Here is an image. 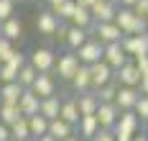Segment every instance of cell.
Masks as SVG:
<instances>
[{"instance_id": "obj_1", "label": "cell", "mask_w": 148, "mask_h": 141, "mask_svg": "<svg viewBox=\"0 0 148 141\" xmlns=\"http://www.w3.org/2000/svg\"><path fill=\"white\" fill-rule=\"evenodd\" d=\"M115 23L120 26L123 36H133V33H143V31H148L146 18L135 16V10H133V8H120V5H118V13H115Z\"/></svg>"}, {"instance_id": "obj_2", "label": "cell", "mask_w": 148, "mask_h": 141, "mask_svg": "<svg viewBox=\"0 0 148 141\" xmlns=\"http://www.w3.org/2000/svg\"><path fill=\"white\" fill-rule=\"evenodd\" d=\"M28 64L36 72H54V64H56V51L51 46H36L28 54Z\"/></svg>"}, {"instance_id": "obj_3", "label": "cell", "mask_w": 148, "mask_h": 141, "mask_svg": "<svg viewBox=\"0 0 148 141\" xmlns=\"http://www.w3.org/2000/svg\"><path fill=\"white\" fill-rule=\"evenodd\" d=\"M79 69V57L74 54V51H64V54H56V64H54V77L64 79V82H69L74 77V72Z\"/></svg>"}, {"instance_id": "obj_4", "label": "cell", "mask_w": 148, "mask_h": 141, "mask_svg": "<svg viewBox=\"0 0 148 141\" xmlns=\"http://www.w3.org/2000/svg\"><path fill=\"white\" fill-rule=\"evenodd\" d=\"M89 36H92V39H97L102 46H107V44L120 41V39H123V31H120V26L115 23V21H107V23H92Z\"/></svg>"}, {"instance_id": "obj_5", "label": "cell", "mask_w": 148, "mask_h": 141, "mask_svg": "<svg viewBox=\"0 0 148 141\" xmlns=\"http://www.w3.org/2000/svg\"><path fill=\"white\" fill-rule=\"evenodd\" d=\"M26 62H28L26 54H23L21 49H15L13 54H10V59L0 64V82H15V79H18V69Z\"/></svg>"}, {"instance_id": "obj_6", "label": "cell", "mask_w": 148, "mask_h": 141, "mask_svg": "<svg viewBox=\"0 0 148 141\" xmlns=\"http://www.w3.org/2000/svg\"><path fill=\"white\" fill-rule=\"evenodd\" d=\"M74 54L79 57V64H87V67H89V64H95V62H100V59H102L105 46L97 41V39H92V36H89V39H87L79 49H77Z\"/></svg>"}, {"instance_id": "obj_7", "label": "cell", "mask_w": 148, "mask_h": 141, "mask_svg": "<svg viewBox=\"0 0 148 141\" xmlns=\"http://www.w3.org/2000/svg\"><path fill=\"white\" fill-rule=\"evenodd\" d=\"M120 44H123L125 54H128L130 59L143 57V54H148V31L133 33V36H123V39H120Z\"/></svg>"}, {"instance_id": "obj_8", "label": "cell", "mask_w": 148, "mask_h": 141, "mask_svg": "<svg viewBox=\"0 0 148 141\" xmlns=\"http://www.w3.org/2000/svg\"><path fill=\"white\" fill-rule=\"evenodd\" d=\"M89 77H92V90H97V87L107 85L110 79H115V69L105 62V59H100V62L89 64Z\"/></svg>"}, {"instance_id": "obj_9", "label": "cell", "mask_w": 148, "mask_h": 141, "mask_svg": "<svg viewBox=\"0 0 148 141\" xmlns=\"http://www.w3.org/2000/svg\"><path fill=\"white\" fill-rule=\"evenodd\" d=\"M28 90H33L38 97L56 95V77H54V72H38L36 79H33V85H31Z\"/></svg>"}, {"instance_id": "obj_10", "label": "cell", "mask_w": 148, "mask_h": 141, "mask_svg": "<svg viewBox=\"0 0 148 141\" xmlns=\"http://www.w3.org/2000/svg\"><path fill=\"white\" fill-rule=\"evenodd\" d=\"M92 21L95 23H107V21H115V13H118V3L115 0H97L92 8Z\"/></svg>"}, {"instance_id": "obj_11", "label": "cell", "mask_w": 148, "mask_h": 141, "mask_svg": "<svg viewBox=\"0 0 148 141\" xmlns=\"http://www.w3.org/2000/svg\"><path fill=\"white\" fill-rule=\"evenodd\" d=\"M115 79H118V85H123V87H138L140 72H138V67H135L133 59H128L120 69H115Z\"/></svg>"}, {"instance_id": "obj_12", "label": "cell", "mask_w": 148, "mask_h": 141, "mask_svg": "<svg viewBox=\"0 0 148 141\" xmlns=\"http://www.w3.org/2000/svg\"><path fill=\"white\" fill-rule=\"evenodd\" d=\"M95 115H97V123H100V128H115V123H118V115H120V108L115 105V103H100Z\"/></svg>"}, {"instance_id": "obj_13", "label": "cell", "mask_w": 148, "mask_h": 141, "mask_svg": "<svg viewBox=\"0 0 148 141\" xmlns=\"http://www.w3.org/2000/svg\"><path fill=\"white\" fill-rule=\"evenodd\" d=\"M102 59H105L107 64H110L112 69H120L123 64H125L128 59H130V57L125 54L123 44H120V41H115V44H107V46H105V54H102Z\"/></svg>"}, {"instance_id": "obj_14", "label": "cell", "mask_w": 148, "mask_h": 141, "mask_svg": "<svg viewBox=\"0 0 148 141\" xmlns=\"http://www.w3.org/2000/svg\"><path fill=\"white\" fill-rule=\"evenodd\" d=\"M56 28H59V18L54 16L49 8H46V10H41V13L36 16V31L41 33V36H54V33H56Z\"/></svg>"}, {"instance_id": "obj_15", "label": "cell", "mask_w": 148, "mask_h": 141, "mask_svg": "<svg viewBox=\"0 0 148 141\" xmlns=\"http://www.w3.org/2000/svg\"><path fill=\"white\" fill-rule=\"evenodd\" d=\"M74 100H77L79 115H95V113H97V105H100V100H97L95 90H87V93H77V95H74Z\"/></svg>"}, {"instance_id": "obj_16", "label": "cell", "mask_w": 148, "mask_h": 141, "mask_svg": "<svg viewBox=\"0 0 148 141\" xmlns=\"http://www.w3.org/2000/svg\"><path fill=\"white\" fill-rule=\"evenodd\" d=\"M138 97H140L138 87H123V85H120L118 95H115V105H118L120 110H133V105L138 103Z\"/></svg>"}, {"instance_id": "obj_17", "label": "cell", "mask_w": 148, "mask_h": 141, "mask_svg": "<svg viewBox=\"0 0 148 141\" xmlns=\"http://www.w3.org/2000/svg\"><path fill=\"white\" fill-rule=\"evenodd\" d=\"M69 85H72L74 95L92 90V77H89V67H87V64H79V69H77V72H74V77L69 79Z\"/></svg>"}, {"instance_id": "obj_18", "label": "cell", "mask_w": 148, "mask_h": 141, "mask_svg": "<svg viewBox=\"0 0 148 141\" xmlns=\"http://www.w3.org/2000/svg\"><path fill=\"white\" fill-rule=\"evenodd\" d=\"M87 39H89V28H79V26H72V23H69V31L64 36V44H66L69 51H77Z\"/></svg>"}, {"instance_id": "obj_19", "label": "cell", "mask_w": 148, "mask_h": 141, "mask_svg": "<svg viewBox=\"0 0 148 141\" xmlns=\"http://www.w3.org/2000/svg\"><path fill=\"white\" fill-rule=\"evenodd\" d=\"M38 105H41V97L33 93V90H23L21 100H18V108H21V115H36L38 113Z\"/></svg>"}, {"instance_id": "obj_20", "label": "cell", "mask_w": 148, "mask_h": 141, "mask_svg": "<svg viewBox=\"0 0 148 141\" xmlns=\"http://www.w3.org/2000/svg\"><path fill=\"white\" fill-rule=\"evenodd\" d=\"M0 36L3 39H10V41H18L23 36V21L18 16H10L8 21H3L0 23Z\"/></svg>"}, {"instance_id": "obj_21", "label": "cell", "mask_w": 148, "mask_h": 141, "mask_svg": "<svg viewBox=\"0 0 148 141\" xmlns=\"http://www.w3.org/2000/svg\"><path fill=\"white\" fill-rule=\"evenodd\" d=\"M74 8H77V0H49V10L59 18V21H66V23L72 18Z\"/></svg>"}, {"instance_id": "obj_22", "label": "cell", "mask_w": 148, "mask_h": 141, "mask_svg": "<svg viewBox=\"0 0 148 141\" xmlns=\"http://www.w3.org/2000/svg\"><path fill=\"white\" fill-rule=\"evenodd\" d=\"M97 131H100L97 115H79V121H77V136H79V139H87L89 141Z\"/></svg>"}, {"instance_id": "obj_23", "label": "cell", "mask_w": 148, "mask_h": 141, "mask_svg": "<svg viewBox=\"0 0 148 141\" xmlns=\"http://www.w3.org/2000/svg\"><path fill=\"white\" fill-rule=\"evenodd\" d=\"M74 128H77V126L66 123L64 118H51V121H49V136H54L56 141H61V139H66V136H72Z\"/></svg>"}, {"instance_id": "obj_24", "label": "cell", "mask_w": 148, "mask_h": 141, "mask_svg": "<svg viewBox=\"0 0 148 141\" xmlns=\"http://www.w3.org/2000/svg\"><path fill=\"white\" fill-rule=\"evenodd\" d=\"M59 108H61V97L59 95H49V97H41L38 113L51 121V118H59Z\"/></svg>"}, {"instance_id": "obj_25", "label": "cell", "mask_w": 148, "mask_h": 141, "mask_svg": "<svg viewBox=\"0 0 148 141\" xmlns=\"http://www.w3.org/2000/svg\"><path fill=\"white\" fill-rule=\"evenodd\" d=\"M59 118H64L66 123L77 126V121H79V108H77V100H74V97H61Z\"/></svg>"}, {"instance_id": "obj_26", "label": "cell", "mask_w": 148, "mask_h": 141, "mask_svg": "<svg viewBox=\"0 0 148 141\" xmlns=\"http://www.w3.org/2000/svg\"><path fill=\"white\" fill-rule=\"evenodd\" d=\"M21 95H23V87L18 82H3V87H0V103H13V105H18Z\"/></svg>"}, {"instance_id": "obj_27", "label": "cell", "mask_w": 148, "mask_h": 141, "mask_svg": "<svg viewBox=\"0 0 148 141\" xmlns=\"http://www.w3.org/2000/svg\"><path fill=\"white\" fill-rule=\"evenodd\" d=\"M28 131H31V139H38V136L49 133V118H44L41 113L28 115Z\"/></svg>"}, {"instance_id": "obj_28", "label": "cell", "mask_w": 148, "mask_h": 141, "mask_svg": "<svg viewBox=\"0 0 148 141\" xmlns=\"http://www.w3.org/2000/svg\"><path fill=\"white\" fill-rule=\"evenodd\" d=\"M69 23L72 26H79V28H92V13H89V8H84V5H77L74 8L72 18H69Z\"/></svg>"}, {"instance_id": "obj_29", "label": "cell", "mask_w": 148, "mask_h": 141, "mask_svg": "<svg viewBox=\"0 0 148 141\" xmlns=\"http://www.w3.org/2000/svg\"><path fill=\"white\" fill-rule=\"evenodd\" d=\"M118 79H110L107 85H102V87H97L95 90V95H97V100L100 103H115V95H118Z\"/></svg>"}, {"instance_id": "obj_30", "label": "cell", "mask_w": 148, "mask_h": 141, "mask_svg": "<svg viewBox=\"0 0 148 141\" xmlns=\"http://www.w3.org/2000/svg\"><path fill=\"white\" fill-rule=\"evenodd\" d=\"M18 118H21V108L18 105H13V103H0V123L10 126Z\"/></svg>"}, {"instance_id": "obj_31", "label": "cell", "mask_w": 148, "mask_h": 141, "mask_svg": "<svg viewBox=\"0 0 148 141\" xmlns=\"http://www.w3.org/2000/svg\"><path fill=\"white\" fill-rule=\"evenodd\" d=\"M10 139L21 141V139H31V131H28V118L21 115L15 123H10Z\"/></svg>"}, {"instance_id": "obj_32", "label": "cell", "mask_w": 148, "mask_h": 141, "mask_svg": "<svg viewBox=\"0 0 148 141\" xmlns=\"http://www.w3.org/2000/svg\"><path fill=\"white\" fill-rule=\"evenodd\" d=\"M36 75H38V72H36V69H33V67L26 62L23 67H21V69H18V79H15V82H18L23 90H28L31 85H33V79H36Z\"/></svg>"}, {"instance_id": "obj_33", "label": "cell", "mask_w": 148, "mask_h": 141, "mask_svg": "<svg viewBox=\"0 0 148 141\" xmlns=\"http://www.w3.org/2000/svg\"><path fill=\"white\" fill-rule=\"evenodd\" d=\"M133 113L140 118V123H148V95H140L138 103L133 105Z\"/></svg>"}, {"instance_id": "obj_34", "label": "cell", "mask_w": 148, "mask_h": 141, "mask_svg": "<svg viewBox=\"0 0 148 141\" xmlns=\"http://www.w3.org/2000/svg\"><path fill=\"white\" fill-rule=\"evenodd\" d=\"M13 51H15V41H10V39H3V36H0V64L8 62Z\"/></svg>"}, {"instance_id": "obj_35", "label": "cell", "mask_w": 148, "mask_h": 141, "mask_svg": "<svg viewBox=\"0 0 148 141\" xmlns=\"http://www.w3.org/2000/svg\"><path fill=\"white\" fill-rule=\"evenodd\" d=\"M15 16V0H0V23Z\"/></svg>"}, {"instance_id": "obj_36", "label": "cell", "mask_w": 148, "mask_h": 141, "mask_svg": "<svg viewBox=\"0 0 148 141\" xmlns=\"http://www.w3.org/2000/svg\"><path fill=\"white\" fill-rule=\"evenodd\" d=\"M89 141H115V133H112V128H100Z\"/></svg>"}, {"instance_id": "obj_37", "label": "cell", "mask_w": 148, "mask_h": 141, "mask_svg": "<svg viewBox=\"0 0 148 141\" xmlns=\"http://www.w3.org/2000/svg\"><path fill=\"white\" fill-rule=\"evenodd\" d=\"M133 62H135V67H138V72H140V77H148V54L135 57Z\"/></svg>"}, {"instance_id": "obj_38", "label": "cell", "mask_w": 148, "mask_h": 141, "mask_svg": "<svg viewBox=\"0 0 148 141\" xmlns=\"http://www.w3.org/2000/svg\"><path fill=\"white\" fill-rule=\"evenodd\" d=\"M133 10H135V16H140V18H148V0H135Z\"/></svg>"}, {"instance_id": "obj_39", "label": "cell", "mask_w": 148, "mask_h": 141, "mask_svg": "<svg viewBox=\"0 0 148 141\" xmlns=\"http://www.w3.org/2000/svg\"><path fill=\"white\" fill-rule=\"evenodd\" d=\"M0 141H13L10 139V126L0 123Z\"/></svg>"}, {"instance_id": "obj_40", "label": "cell", "mask_w": 148, "mask_h": 141, "mask_svg": "<svg viewBox=\"0 0 148 141\" xmlns=\"http://www.w3.org/2000/svg\"><path fill=\"white\" fill-rule=\"evenodd\" d=\"M138 93L148 95V77H140V82H138Z\"/></svg>"}, {"instance_id": "obj_41", "label": "cell", "mask_w": 148, "mask_h": 141, "mask_svg": "<svg viewBox=\"0 0 148 141\" xmlns=\"http://www.w3.org/2000/svg\"><path fill=\"white\" fill-rule=\"evenodd\" d=\"M115 3H118L120 8H133L135 5V0H115Z\"/></svg>"}, {"instance_id": "obj_42", "label": "cell", "mask_w": 148, "mask_h": 141, "mask_svg": "<svg viewBox=\"0 0 148 141\" xmlns=\"http://www.w3.org/2000/svg\"><path fill=\"white\" fill-rule=\"evenodd\" d=\"M97 0H77V5H84V8H92Z\"/></svg>"}, {"instance_id": "obj_43", "label": "cell", "mask_w": 148, "mask_h": 141, "mask_svg": "<svg viewBox=\"0 0 148 141\" xmlns=\"http://www.w3.org/2000/svg\"><path fill=\"white\" fill-rule=\"evenodd\" d=\"M33 141H56L54 136H49V133H44V136H38V139H33Z\"/></svg>"}, {"instance_id": "obj_44", "label": "cell", "mask_w": 148, "mask_h": 141, "mask_svg": "<svg viewBox=\"0 0 148 141\" xmlns=\"http://www.w3.org/2000/svg\"><path fill=\"white\" fill-rule=\"evenodd\" d=\"M61 141H84V139H79L77 133H72V136H66V139H61Z\"/></svg>"}, {"instance_id": "obj_45", "label": "cell", "mask_w": 148, "mask_h": 141, "mask_svg": "<svg viewBox=\"0 0 148 141\" xmlns=\"http://www.w3.org/2000/svg\"><path fill=\"white\" fill-rule=\"evenodd\" d=\"M21 141H33V139H21Z\"/></svg>"}, {"instance_id": "obj_46", "label": "cell", "mask_w": 148, "mask_h": 141, "mask_svg": "<svg viewBox=\"0 0 148 141\" xmlns=\"http://www.w3.org/2000/svg\"><path fill=\"white\" fill-rule=\"evenodd\" d=\"M146 26H148V18H146Z\"/></svg>"}, {"instance_id": "obj_47", "label": "cell", "mask_w": 148, "mask_h": 141, "mask_svg": "<svg viewBox=\"0 0 148 141\" xmlns=\"http://www.w3.org/2000/svg\"><path fill=\"white\" fill-rule=\"evenodd\" d=\"M146 128H148V123H146ZM146 133H148V131H146Z\"/></svg>"}, {"instance_id": "obj_48", "label": "cell", "mask_w": 148, "mask_h": 141, "mask_svg": "<svg viewBox=\"0 0 148 141\" xmlns=\"http://www.w3.org/2000/svg\"><path fill=\"white\" fill-rule=\"evenodd\" d=\"M33 3H38V0H33Z\"/></svg>"}, {"instance_id": "obj_49", "label": "cell", "mask_w": 148, "mask_h": 141, "mask_svg": "<svg viewBox=\"0 0 148 141\" xmlns=\"http://www.w3.org/2000/svg\"><path fill=\"white\" fill-rule=\"evenodd\" d=\"M0 87H3V82H0Z\"/></svg>"}]
</instances>
